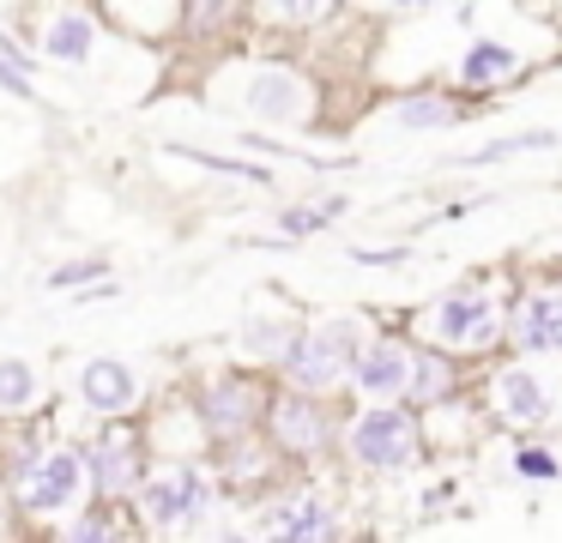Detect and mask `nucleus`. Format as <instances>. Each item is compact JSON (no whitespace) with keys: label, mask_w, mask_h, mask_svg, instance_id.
Here are the masks:
<instances>
[{"label":"nucleus","mask_w":562,"mask_h":543,"mask_svg":"<svg viewBox=\"0 0 562 543\" xmlns=\"http://www.w3.org/2000/svg\"><path fill=\"white\" fill-rule=\"evenodd\" d=\"M248 109L267 121H296L303 115V91H296L291 72H260L255 84H248Z\"/></svg>","instance_id":"13"},{"label":"nucleus","mask_w":562,"mask_h":543,"mask_svg":"<svg viewBox=\"0 0 562 543\" xmlns=\"http://www.w3.org/2000/svg\"><path fill=\"white\" fill-rule=\"evenodd\" d=\"M448 121H453V103H448V97H436V91H417V97H405V103H400V127H412V133L448 127Z\"/></svg>","instance_id":"16"},{"label":"nucleus","mask_w":562,"mask_h":543,"mask_svg":"<svg viewBox=\"0 0 562 543\" xmlns=\"http://www.w3.org/2000/svg\"><path fill=\"white\" fill-rule=\"evenodd\" d=\"M351 381L363 386V393H375V398H387V393H400L405 381H412V357H405L400 344H369L363 357H357V369H351Z\"/></svg>","instance_id":"7"},{"label":"nucleus","mask_w":562,"mask_h":543,"mask_svg":"<svg viewBox=\"0 0 562 543\" xmlns=\"http://www.w3.org/2000/svg\"><path fill=\"white\" fill-rule=\"evenodd\" d=\"M200 501H206V489H200L194 471H182V477H164L146 489V513L158 519V525H176V519H194Z\"/></svg>","instance_id":"10"},{"label":"nucleus","mask_w":562,"mask_h":543,"mask_svg":"<svg viewBox=\"0 0 562 543\" xmlns=\"http://www.w3.org/2000/svg\"><path fill=\"white\" fill-rule=\"evenodd\" d=\"M182 157H194V163H206V169H224V176L260 181V188H267V181H272V169H260V163H224V157H212V151H182Z\"/></svg>","instance_id":"25"},{"label":"nucleus","mask_w":562,"mask_h":543,"mask_svg":"<svg viewBox=\"0 0 562 543\" xmlns=\"http://www.w3.org/2000/svg\"><path fill=\"white\" fill-rule=\"evenodd\" d=\"M417 393V405H429V398H441L453 386V369L441 357H412V381H405Z\"/></svg>","instance_id":"17"},{"label":"nucleus","mask_w":562,"mask_h":543,"mask_svg":"<svg viewBox=\"0 0 562 543\" xmlns=\"http://www.w3.org/2000/svg\"><path fill=\"white\" fill-rule=\"evenodd\" d=\"M272 538H279V543H333V513H327L321 501L279 507V519H272Z\"/></svg>","instance_id":"14"},{"label":"nucleus","mask_w":562,"mask_h":543,"mask_svg":"<svg viewBox=\"0 0 562 543\" xmlns=\"http://www.w3.org/2000/svg\"><path fill=\"white\" fill-rule=\"evenodd\" d=\"M49 55L55 60H86L91 55V19H61L49 31Z\"/></svg>","instance_id":"18"},{"label":"nucleus","mask_w":562,"mask_h":543,"mask_svg":"<svg viewBox=\"0 0 562 543\" xmlns=\"http://www.w3.org/2000/svg\"><path fill=\"white\" fill-rule=\"evenodd\" d=\"M91 483H98L103 495H127L139 483V453L127 434H103L98 446H91Z\"/></svg>","instance_id":"8"},{"label":"nucleus","mask_w":562,"mask_h":543,"mask_svg":"<svg viewBox=\"0 0 562 543\" xmlns=\"http://www.w3.org/2000/svg\"><path fill=\"white\" fill-rule=\"evenodd\" d=\"M514 471H520V477H538V483H544V477H557V471H562V459L544 453V446H520V453H514Z\"/></svg>","instance_id":"21"},{"label":"nucleus","mask_w":562,"mask_h":543,"mask_svg":"<svg viewBox=\"0 0 562 543\" xmlns=\"http://www.w3.org/2000/svg\"><path fill=\"white\" fill-rule=\"evenodd\" d=\"M357 260L363 265H393V260H405V248H357Z\"/></svg>","instance_id":"27"},{"label":"nucleus","mask_w":562,"mask_h":543,"mask_svg":"<svg viewBox=\"0 0 562 543\" xmlns=\"http://www.w3.org/2000/svg\"><path fill=\"white\" fill-rule=\"evenodd\" d=\"M496 405H502V417L520 422V429H532V422H544V417H550L544 386H538L526 369H502V381H496Z\"/></svg>","instance_id":"9"},{"label":"nucleus","mask_w":562,"mask_h":543,"mask_svg":"<svg viewBox=\"0 0 562 543\" xmlns=\"http://www.w3.org/2000/svg\"><path fill=\"white\" fill-rule=\"evenodd\" d=\"M345 350H351V332H345V326H327V332H296L291 350H284V374H291V386L303 398L308 393H327V386L345 381V369H357Z\"/></svg>","instance_id":"1"},{"label":"nucleus","mask_w":562,"mask_h":543,"mask_svg":"<svg viewBox=\"0 0 562 543\" xmlns=\"http://www.w3.org/2000/svg\"><path fill=\"white\" fill-rule=\"evenodd\" d=\"M0 84H7L13 97H31V67H25V60H19L7 43H0Z\"/></svg>","instance_id":"23"},{"label":"nucleus","mask_w":562,"mask_h":543,"mask_svg":"<svg viewBox=\"0 0 562 543\" xmlns=\"http://www.w3.org/2000/svg\"><path fill=\"white\" fill-rule=\"evenodd\" d=\"M514 338L526 350H562V296H532L520 314H514Z\"/></svg>","instance_id":"11"},{"label":"nucleus","mask_w":562,"mask_h":543,"mask_svg":"<svg viewBox=\"0 0 562 543\" xmlns=\"http://www.w3.org/2000/svg\"><path fill=\"white\" fill-rule=\"evenodd\" d=\"M79 465H86L79 453H55V459H43L37 477H31V489H25V501H31V507H61L67 495L79 489Z\"/></svg>","instance_id":"12"},{"label":"nucleus","mask_w":562,"mask_h":543,"mask_svg":"<svg viewBox=\"0 0 562 543\" xmlns=\"http://www.w3.org/2000/svg\"><path fill=\"white\" fill-rule=\"evenodd\" d=\"M333 212H339V200H327V205H321V212H315V205H291V212H284L279 224H284V236H315V229L327 224Z\"/></svg>","instance_id":"20"},{"label":"nucleus","mask_w":562,"mask_h":543,"mask_svg":"<svg viewBox=\"0 0 562 543\" xmlns=\"http://www.w3.org/2000/svg\"><path fill=\"white\" fill-rule=\"evenodd\" d=\"M200 417H206L212 434H224V441H236V434L248 429V422L260 417V398L248 381H236V374H224V381H212L206 393H200Z\"/></svg>","instance_id":"4"},{"label":"nucleus","mask_w":562,"mask_h":543,"mask_svg":"<svg viewBox=\"0 0 562 543\" xmlns=\"http://www.w3.org/2000/svg\"><path fill=\"white\" fill-rule=\"evenodd\" d=\"M351 453L375 471H400L417 453V422L405 410H363L351 429Z\"/></svg>","instance_id":"2"},{"label":"nucleus","mask_w":562,"mask_h":543,"mask_svg":"<svg viewBox=\"0 0 562 543\" xmlns=\"http://www.w3.org/2000/svg\"><path fill=\"white\" fill-rule=\"evenodd\" d=\"M429 332L441 338V344H484L490 332H496V308H490L484 290H453L448 302H441L436 314H429Z\"/></svg>","instance_id":"3"},{"label":"nucleus","mask_w":562,"mask_h":543,"mask_svg":"<svg viewBox=\"0 0 562 543\" xmlns=\"http://www.w3.org/2000/svg\"><path fill=\"white\" fill-rule=\"evenodd\" d=\"M79 393H86L91 410H127V405H134V393H139V381H134V369H127V362L98 357L86 374H79Z\"/></svg>","instance_id":"6"},{"label":"nucleus","mask_w":562,"mask_h":543,"mask_svg":"<svg viewBox=\"0 0 562 543\" xmlns=\"http://www.w3.org/2000/svg\"><path fill=\"white\" fill-rule=\"evenodd\" d=\"M37 398V374H31V362H0V405H31Z\"/></svg>","instance_id":"19"},{"label":"nucleus","mask_w":562,"mask_h":543,"mask_svg":"<svg viewBox=\"0 0 562 543\" xmlns=\"http://www.w3.org/2000/svg\"><path fill=\"white\" fill-rule=\"evenodd\" d=\"M460 79L477 84V91H490V84L514 79V48H502L496 36H477V43L465 48V60H460Z\"/></svg>","instance_id":"15"},{"label":"nucleus","mask_w":562,"mask_h":543,"mask_svg":"<svg viewBox=\"0 0 562 543\" xmlns=\"http://www.w3.org/2000/svg\"><path fill=\"white\" fill-rule=\"evenodd\" d=\"M272 441L284 446V453H315L321 441H327V417H321L315 398H279L272 405Z\"/></svg>","instance_id":"5"},{"label":"nucleus","mask_w":562,"mask_h":543,"mask_svg":"<svg viewBox=\"0 0 562 543\" xmlns=\"http://www.w3.org/2000/svg\"><path fill=\"white\" fill-rule=\"evenodd\" d=\"M61 543H115V525L103 513H86V519H74V525L61 531Z\"/></svg>","instance_id":"22"},{"label":"nucleus","mask_w":562,"mask_h":543,"mask_svg":"<svg viewBox=\"0 0 562 543\" xmlns=\"http://www.w3.org/2000/svg\"><path fill=\"white\" fill-rule=\"evenodd\" d=\"M544 145H557V133H514V139H496L484 145L477 157H508V151H544Z\"/></svg>","instance_id":"24"},{"label":"nucleus","mask_w":562,"mask_h":543,"mask_svg":"<svg viewBox=\"0 0 562 543\" xmlns=\"http://www.w3.org/2000/svg\"><path fill=\"white\" fill-rule=\"evenodd\" d=\"M103 272V260H79V265H61V272L49 278L55 290H67V284H86V278H98Z\"/></svg>","instance_id":"26"}]
</instances>
